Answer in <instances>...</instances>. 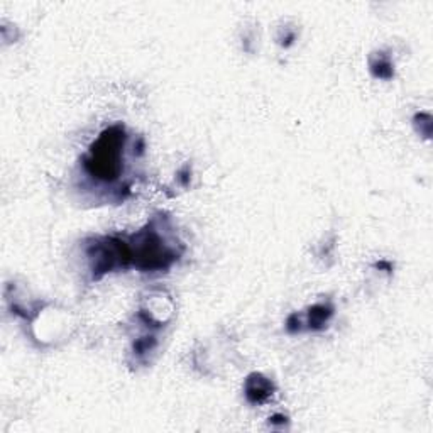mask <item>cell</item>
<instances>
[{"instance_id":"obj_2","label":"cell","mask_w":433,"mask_h":433,"mask_svg":"<svg viewBox=\"0 0 433 433\" xmlns=\"http://www.w3.org/2000/svg\"><path fill=\"white\" fill-rule=\"evenodd\" d=\"M137 242L135 253H133V262L139 269H168L175 262V251L166 246L161 241L160 234L151 227L137 235Z\"/></svg>"},{"instance_id":"obj_5","label":"cell","mask_w":433,"mask_h":433,"mask_svg":"<svg viewBox=\"0 0 433 433\" xmlns=\"http://www.w3.org/2000/svg\"><path fill=\"white\" fill-rule=\"evenodd\" d=\"M371 71L376 78H382V80H388L393 76V65L389 61V58H386L384 54L379 53V56L373 58L371 60Z\"/></svg>"},{"instance_id":"obj_3","label":"cell","mask_w":433,"mask_h":433,"mask_svg":"<svg viewBox=\"0 0 433 433\" xmlns=\"http://www.w3.org/2000/svg\"><path fill=\"white\" fill-rule=\"evenodd\" d=\"M246 398L254 405H261L264 401H268L274 393V384L269 381L268 377H264L262 374L254 373L246 379Z\"/></svg>"},{"instance_id":"obj_6","label":"cell","mask_w":433,"mask_h":433,"mask_svg":"<svg viewBox=\"0 0 433 433\" xmlns=\"http://www.w3.org/2000/svg\"><path fill=\"white\" fill-rule=\"evenodd\" d=\"M295 319H296V313H293V315L288 319V322H286V328H288V332H291V334H295V332L300 330V319H298V322H295Z\"/></svg>"},{"instance_id":"obj_4","label":"cell","mask_w":433,"mask_h":433,"mask_svg":"<svg viewBox=\"0 0 433 433\" xmlns=\"http://www.w3.org/2000/svg\"><path fill=\"white\" fill-rule=\"evenodd\" d=\"M332 315H334V308H332L330 305L325 303L315 305V307H312L310 312H308V328H312V330H320V328H323L325 323L332 319Z\"/></svg>"},{"instance_id":"obj_1","label":"cell","mask_w":433,"mask_h":433,"mask_svg":"<svg viewBox=\"0 0 433 433\" xmlns=\"http://www.w3.org/2000/svg\"><path fill=\"white\" fill-rule=\"evenodd\" d=\"M126 133L122 126H112L103 130L90 148V154L85 160V168L92 176L100 181H115L122 169V148Z\"/></svg>"}]
</instances>
